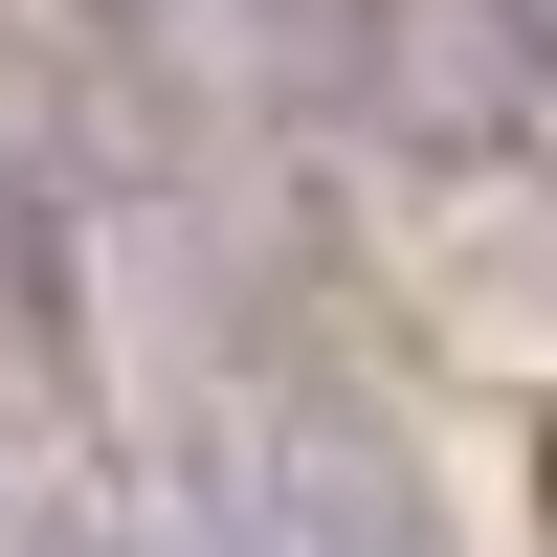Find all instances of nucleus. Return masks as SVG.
I'll return each mask as SVG.
<instances>
[{"label": "nucleus", "instance_id": "obj_1", "mask_svg": "<svg viewBox=\"0 0 557 557\" xmlns=\"http://www.w3.org/2000/svg\"><path fill=\"white\" fill-rule=\"evenodd\" d=\"M491 45H513V67H557V0H491Z\"/></svg>", "mask_w": 557, "mask_h": 557}]
</instances>
